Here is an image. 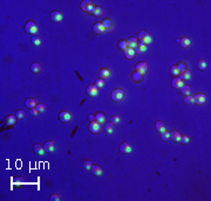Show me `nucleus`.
Segmentation results:
<instances>
[{
  "instance_id": "nucleus-1",
  "label": "nucleus",
  "mask_w": 211,
  "mask_h": 201,
  "mask_svg": "<svg viewBox=\"0 0 211 201\" xmlns=\"http://www.w3.org/2000/svg\"><path fill=\"white\" fill-rule=\"evenodd\" d=\"M110 97H112V99H113L114 102H116V103L121 102L123 98H125V90H123V89H121V88L114 89V90L112 91V95H110Z\"/></svg>"
},
{
  "instance_id": "nucleus-2",
  "label": "nucleus",
  "mask_w": 211,
  "mask_h": 201,
  "mask_svg": "<svg viewBox=\"0 0 211 201\" xmlns=\"http://www.w3.org/2000/svg\"><path fill=\"white\" fill-rule=\"evenodd\" d=\"M137 40L140 41L138 43L148 45V43H150V41H151V38H150V35H149V33H148L147 30H141V32H138Z\"/></svg>"
},
{
  "instance_id": "nucleus-3",
  "label": "nucleus",
  "mask_w": 211,
  "mask_h": 201,
  "mask_svg": "<svg viewBox=\"0 0 211 201\" xmlns=\"http://www.w3.org/2000/svg\"><path fill=\"white\" fill-rule=\"evenodd\" d=\"M81 9L84 12V13H93V9L95 7V5L91 1V0H83L80 5Z\"/></svg>"
},
{
  "instance_id": "nucleus-4",
  "label": "nucleus",
  "mask_w": 211,
  "mask_h": 201,
  "mask_svg": "<svg viewBox=\"0 0 211 201\" xmlns=\"http://www.w3.org/2000/svg\"><path fill=\"white\" fill-rule=\"evenodd\" d=\"M25 32L27 33V34H37L38 33V26H37V24H35L34 21H28V22H26V25H25Z\"/></svg>"
},
{
  "instance_id": "nucleus-5",
  "label": "nucleus",
  "mask_w": 211,
  "mask_h": 201,
  "mask_svg": "<svg viewBox=\"0 0 211 201\" xmlns=\"http://www.w3.org/2000/svg\"><path fill=\"white\" fill-rule=\"evenodd\" d=\"M89 131L92 132V133H94V135H97V133H100L101 132V130H102V125H101V123H99V122H96V120H94V122H91V124H89Z\"/></svg>"
},
{
  "instance_id": "nucleus-6",
  "label": "nucleus",
  "mask_w": 211,
  "mask_h": 201,
  "mask_svg": "<svg viewBox=\"0 0 211 201\" xmlns=\"http://www.w3.org/2000/svg\"><path fill=\"white\" fill-rule=\"evenodd\" d=\"M16 120H18V118H16L15 115H10V116L5 117V119H4V127H5V129H8V127L13 126L16 123Z\"/></svg>"
},
{
  "instance_id": "nucleus-7",
  "label": "nucleus",
  "mask_w": 211,
  "mask_h": 201,
  "mask_svg": "<svg viewBox=\"0 0 211 201\" xmlns=\"http://www.w3.org/2000/svg\"><path fill=\"white\" fill-rule=\"evenodd\" d=\"M148 69H149L148 63L144 62V61H140V62L136 64V67H135V70L138 71V72H141V74H143V75L148 71Z\"/></svg>"
},
{
  "instance_id": "nucleus-8",
  "label": "nucleus",
  "mask_w": 211,
  "mask_h": 201,
  "mask_svg": "<svg viewBox=\"0 0 211 201\" xmlns=\"http://www.w3.org/2000/svg\"><path fill=\"white\" fill-rule=\"evenodd\" d=\"M206 96L204 94H197L193 96V103H196L197 105H203L206 103Z\"/></svg>"
},
{
  "instance_id": "nucleus-9",
  "label": "nucleus",
  "mask_w": 211,
  "mask_h": 201,
  "mask_svg": "<svg viewBox=\"0 0 211 201\" xmlns=\"http://www.w3.org/2000/svg\"><path fill=\"white\" fill-rule=\"evenodd\" d=\"M59 119H60V122H62V123H69L70 120H72V115H70L68 111L63 110V111H61V112L59 114Z\"/></svg>"
},
{
  "instance_id": "nucleus-10",
  "label": "nucleus",
  "mask_w": 211,
  "mask_h": 201,
  "mask_svg": "<svg viewBox=\"0 0 211 201\" xmlns=\"http://www.w3.org/2000/svg\"><path fill=\"white\" fill-rule=\"evenodd\" d=\"M86 91H87V94L89 95V96L94 97V96H96V95L99 94V88H97L95 84H91V85H88V87H87Z\"/></svg>"
},
{
  "instance_id": "nucleus-11",
  "label": "nucleus",
  "mask_w": 211,
  "mask_h": 201,
  "mask_svg": "<svg viewBox=\"0 0 211 201\" xmlns=\"http://www.w3.org/2000/svg\"><path fill=\"white\" fill-rule=\"evenodd\" d=\"M50 20L53 22H60L62 20V14L59 11H53L50 13Z\"/></svg>"
},
{
  "instance_id": "nucleus-12",
  "label": "nucleus",
  "mask_w": 211,
  "mask_h": 201,
  "mask_svg": "<svg viewBox=\"0 0 211 201\" xmlns=\"http://www.w3.org/2000/svg\"><path fill=\"white\" fill-rule=\"evenodd\" d=\"M123 53H125V58L128 59V60H133L135 56H136V53H135V49L134 48H127L126 50H123Z\"/></svg>"
},
{
  "instance_id": "nucleus-13",
  "label": "nucleus",
  "mask_w": 211,
  "mask_h": 201,
  "mask_svg": "<svg viewBox=\"0 0 211 201\" xmlns=\"http://www.w3.org/2000/svg\"><path fill=\"white\" fill-rule=\"evenodd\" d=\"M143 79H144V75L143 74H141V72H138V71H134L133 74H131V80L134 81V82H136V83H140V82H142L143 81Z\"/></svg>"
},
{
  "instance_id": "nucleus-14",
  "label": "nucleus",
  "mask_w": 211,
  "mask_h": 201,
  "mask_svg": "<svg viewBox=\"0 0 211 201\" xmlns=\"http://www.w3.org/2000/svg\"><path fill=\"white\" fill-rule=\"evenodd\" d=\"M99 75H100V79H102V80H107V79H109V76H110V71H109V69L108 68H102V69H100V71H99Z\"/></svg>"
},
{
  "instance_id": "nucleus-15",
  "label": "nucleus",
  "mask_w": 211,
  "mask_h": 201,
  "mask_svg": "<svg viewBox=\"0 0 211 201\" xmlns=\"http://www.w3.org/2000/svg\"><path fill=\"white\" fill-rule=\"evenodd\" d=\"M44 149H45V152L50 153V152L54 151L55 145H54V143H53L52 140H48V141H46V143L44 144Z\"/></svg>"
},
{
  "instance_id": "nucleus-16",
  "label": "nucleus",
  "mask_w": 211,
  "mask_h": 201,
  "mask_svg": "<svg viewBox=\"0 0 211 201\" xmlns=\"http://www.w3.org/2000/svg\"><path fill=\"white\" fill-rule=\"evenodd\" d=\"M92 173H93V175H95V177H100L101 174H102V167L100 166V165H97V164H93V166H92Z\"/></svg>"
},
{
  "instance_id": "nucleus-17",
  "label": "nucleus",
  "mask_w": 211,
  "mask_h": 201,
  "mask_svg": "<svg viewBox=\"0 0 211 201\" xmlns=\"http://www.w3.org/2000/svg\"><path fill=\"white\" fill-rule=\"evenodd\" d=\"M104 30H106V29H104L102 22H96V24L93 25V32H94L95 34H102Z\"/></svg>"
},
{
  "instance_id": "nucleus-18",
  "label": "nucleus",
  "mask_w": 211,
  "mask_h": 201,
  "mask_svg": "<svg viewBox=\"0 0 211 201\" xmlns=\"http://www.w3.org/2000/svg\"><path fill=\"white\" fill-rule=\"evenodd\" d=\"M120 152H121V153H123V154H127V153L131 152V148H130V145H129L128 143H122V144L120 145Z\"/></svg>"
},
{
  "instance_id": "nucleus-19",
  "label": "nucleus",
  "mask_w": 211,
  "mask_h": 201,
  "mask_svg": "<svg viewBox=\"0 0 211 201\" xmlns=\"http://www.w3.org/2000/svg\"><path fill=\"white\" fill-rule=\"evenodd\" d=\"M183 80H181L180 77H175L172 81H171V85L174 89H181V87L183 85Z\"/></svg>"
},
{
  "instance_id": "nucleus-20",
  "label": "nucleus",
  "mask_w": 211,
  "mask_h": 201,
  "mask_svg": "<svg viewBox=\"0 0 211 201\" xmlns=\"http://www.w3.org/2000/svg\"><path fill=\"white\" fill-rule=\"evenodd\" d=\"M31 70H32V72H34V74H39V72H41V70H42V67L39 62H34V63L31 64Z\"/></svg>"
},
{
  "instance_id": "nucleus-21",
  "label": "nucleus",
  "mask_w": 211,
  "mask_h": 201,
  "mask_svg": "<svg viewBox=\"0 0 211 201\" xmlns=\"http://www.w3.org/2000/svg\"><path fill=\"white\" fill-rule=\"evenodd\" d=\"M155 129H156V131H158V132L161 133V132H163V131L167 130V125H165L164 122L158 120V122L156 123V125H155Z\"/></svg>"
},
{
  "instance_id": "nucleus-22",
  "label": "nucleus",
  "mask_w": 211,
  "mask_h": 201,
  "mask_svg": "<svg viewBox=\"0 0 211 201\" xmlns=\"http://www.w3.org/2000/svg\"><path fill=\"white\" fill-rule=\"evenodd\" d=\"M135 53H136V55L138 54V55H141V54H143L146 50H147V45H143V43H138L135 48Z\"/></svg>"
},
{
  "instance_id": "nucleus-23",
  "label": "nucleus",
  "mask_w": 211,
  "mask_h": 201,
  "mask_svg": "<svg viewBox=\"0 0 211 201\" xmlns=\"http://www.w3.org/2000/svg\"><path fill=\"white\" fill-rule=\"evenodd\" d=\"M33 151L39 154V156H42L45 153V149H44V145H40V144H35L33 146Z\"/></svg>"
},
{
  "instance_id": "nucleus-24",
  "label": "nucleus",
  "mask_w": 211,
  "mask_h": 201,
  "mask_svg": "<svg viewBox=\"0 0 211 201\" xmlns=\"http://www.w3.org/2000/svg\"><path fill=\"white\" fill-rule=\"evenodd\" d=\"M102 25H103L106 30H110L113 28V21H112V19H109V18H106V19L102 21Z\"/></svg>"
},
{
  "instance_id": "nucleus-25",
  "label": "nucleus",
  "mask_w": 211,
  "mask_h": 201,
  "mask_svg": "<svg viewBox=\"0 0 211 201\" xmlns=\"http://www.w3.org/2000/svg\"><path fill=\"white\" fill-rule=\"evenodd\" d=\"M25 105H26L28 109H32V108H35L38 104H37V101H35L34 98L29 97V98H27V99L25 101Z\"/></svg>"
},
{
  "instance_id": "nucleus-26",
  "label": "nucleus",
  "mask_w": 211,
  "mask_h": 201,
  "mask_svg": "<svg viewBox=\"0 0 211 201\" xmlns=\"http://www.w3.org/2000/svg\"><path fill=\"white\" fill-rule=\"evenodd\" d=\"M191 76H192L191 71L188 70V69L184 70V71H182V72H180V79H181V80H190Z\"/></svg>"
},
{
  "instance_id": "nucleus-27",
  "label": "nucleus",
  "mask_w": 211,
  "mask_h": 201,
  "mask_svg": "<svg viewBox=\"0 0 211 201\" xmlns=\"http://www.w3.org/2000/svg\"><path fill=\"white\" fill-rule=\"evenodd\" d=\"M191 91H192V89H191V87H190V85L183 84V85L181 87V93H182L183 95H185V96L190 95V94H191Z\"/></svg>"
},
{
  "instance_id": "nucleus-28",
  "label": "nucleus",
  "mask_w": 211,
  "mask_h": 201,
  "mask_svg": "<svg viewBox=\"0 0 211 201\" xmlns=\"http://www.w3.org/2000/svg\"><path fill=\"white\" fill-rule=\"evenodd\" d=\"M127 43H128V47L129 48H135L137 45H138V40H137V38H129L128 40H127Z\"/></svg>"
},
{
  "instance_id": "nucleus-29",
  "label": "nucleus",
  "mask_w": 211,
  "mask_h": 201,
  "mask_svg": "<svg viewBox=\"0 0 211 201\" xmlns=\"http://www.w3.org/2000/svg\"><path fill=\"white\" fill-rule=\"evenodd\" d=\"M103 12H104V11H103V8H102L101 6H95L92 14H93L94 16H97V18H99V16H102V15H103Z\"/></svg>"
},
{
  "instance_id": "nucleus-30",
  "label": "nucleus",
  "mask_w": 211,
  "mask_h": 201,
  "mask_svg": "<svg viewBox=\"0 0 211 201\" xmlns=\"http://www.w3.org/2000/svg\"><path fill=\"white\" fill-rule=\"evenodd\" d=\"M114 129H115V125L110 122V123H106V125H104V127H103V130L107 132V133H112L113 131H114Z\"/></svg>"
},
{
  "instance_id": "nucleus-31",
  "label": "nucleus",
  "mask_w": 211,
  "mask_h": 201,
  "mask_svg": "<svg viewBox=\"0 0 211 201\" xmlns=\"http://www.w3.org/2000/svg\"><path fill=\"white\" fill-rule=\"evenodd\" d=\"M180 43H181V47H183V48H188V47H190V46H191V40H190L189 38H182V39H181V41H180Z\"/></svg>"
},
{
  "instance_id": "nucleus-32",
  "label": "nucleus",
  "mask_w": 211,
  "mask_h": 201,
  "mask_svg": "<svg viewBox=\"0 0 211 201\" xmlns=\"http://www.w3.org/2000/svg\"><path fill=\"white\" fill-rule=\"evenodd\" d=\"M170 138L174 141H180L181 140V133L178 131H172V132H170Z\"/></svg>"
},
{
  "instance_id": "nucleus-33",
  "label": "nucleus",
  "mask_w": 211,
  "mask_h": 201,
  "mask_svg": "<svg viewBox=\"0 0 211 201\" xmlns=\"http://www.w3.org/2000/svg\"><path fill=\"white\" fill-rule=\"evenodd\" d=\"M197 68L199 69V70H205L206 68H208V62L205 61V60H198V62H197Z\"/></svg>"
},
{
  "instance_id": "nucleus-34",
  "label": "nucleus",
  "mask_w": 211,
  "mask_h": 201,
  "mask_svg": "<svg viewBox=\"0 0 211 201\" xmlns=\"http://www.w3.org/2000/svg\"><path fill=\"white\" fill-rule=\"evenodd\" d=\"M41 42H42V40H41V38H40L39 35H33L32 36V43L34 46H40Z\"/></svg>"
},
{
  "instance_id": "nucleus-35",
  "label": "nucleus",
  "mask_w": 211,
  "mask_h": 201,
  "mask_svg": "<svg viewBox=\"0 0 211 201\" xmlns=\"http://www.w3.org/2000/svg\"><path fill=\"white\" fill-rule=\"evenodd\" d=\"M117 47H118V49H121V50H126V49L128 48L127 40H120L118 43H117Z\"/></svg>"
},
{
  "instance_id": "nucleus-36",
  "label": "nucleus",
  "mask_w": 211,
  "mask_h": 201,
  "mask_svg": "<svg viewBox=\"0 0 211 201\" xmlns=\"http://www.w3.org/2000/svg\"><path fill=\"white\" fill-rule=\"evenodd\" d=\"M95 120L99 122V123L104 122V120H106V115H104L103 112H96V115H95Z\"/></svg>"
},
{
  "instance_id": "nucleus-37",
  "label": "nucleus",
  "mask_w": 211,
  "mask_h": 201,
  "mask_svg": "<svg viewBox=\"0 0 211 201\" xmlns=\"http://www.w3.org/2000/svg\"><path fill=\"white\" fill-rule=\"evenodd\" d=\"M15 116H16V118L18 119H25L26 118V112L22 110V109H20V110H18L16 112H15Z\"/></svg>"
},
{
  "instance_id": "nucleus-38",
  "label": "nucleus",
  "mask_w": 211,
  "mask_h": 201,
  "mask_svg": "<svg viewBox=\"0 0 211 201\" xmlns=\"http://www.w3.org/2000/svg\"><path fill=\"white\" fill-rule=\"evenodd\" d=\"M161 139L163 140V141H167V140H169L170 139V132L169 131H163V132H161Z\"/></svg>"
},
{
  "instance_id": "nucleus-39",
  "label": "nucleus",
  "mask_w": 211,
  "mask_h": 201,
  "mask_svg": "<svg viewBox=\"0 0 211 201\" xmlns=\"http://www.w3.org/2000/svg\"><path fill=\"white\" fill-rule=\"evenodd\" d=\"M82 165H83V169H86V170H91V169H92V166H93V162H92L91 160H88V159H87V160H84V161H83Z\"/></svg>"
},
{
  "instance_id": "nucleus-40",
  "label": "nucleus",
  "mask_w": 211,
  "mask_h": 201,
  "mask_svg": "<svg viewBox=\"0 0 211 201\" xmlns=\"http://www.w3.org/2000/svg\"><path fill=\"white\" fill-rule=\"evenodd\" d=\"M170 72H171V75H174V76H178L180 75V71L177 69V66H172L170 68Z\"/></svg>"
},
{
  "instance_id": "nucleus-41",
  "label": "nucleus",
  "mask_w": 211,
  "mask_h": 201,
  "mask_svg": "<svg viewBox=\"0 0 211 201\" xmlns=\"http://www.w3.org/2000/svg\"><path fill=\"white\" fill-rule=\"evenodd\" d=\"M177 69H178V71H180V72H182V71L186 70V63H185V62H180V64L177 66Z\"/></svg>"
},
{
  "instance_id": "nucleus-42",
  "label": "nucleus",
  "mask_w": 211,
  "mask_h": 201,
  "mask_svg": "<svg viewBox=\"0 0 211 201\" xmlns=\"http://www.w3.org/2000/svg\"><path fill=\"white\" fill-rule=\"evenodd\" d=\"M94 84H95L97 88H102V87L104 85V80H102V79H96Z\"/></svg>"
},
{
  "instance_id": "nucleus-43",
  "label": "nucleus",
  "mask_w": 211,
  "mask_h": 201,
  "mask_svg": "<svg viewBox=\"0 0 211 201\" xmlns=\"http://www.w3.org/2000/svg\"><path fill=\"white\" fill-rule=\"evenodd\" d=\"M184 103H185V104H191V103H193V97H192L191 95L185 96V97H184Z\"/></svg>"
},
{
  "instance_id": "nucleus-44",
  "label": "nucleus",
  "mask_w": 211,
  "mask_h": 201,
  "mask_svg": "<svg viewBox=\"0 0 211 201\" xmlns=\"http://www.w3.org/2000/svg\"><path fill=\"white\" fill-rule=\"evenodd\" d=\"M49 200H50V201H60V200H61V196H60L59 194H52V195L49 196Z\"/></svg>"
},
{
  "instance_id": "nucleus-45",
  "label": "nucleus",
  "mask_w": 211,
  "mask_h": 201,
  "mask_svg": "<svg viewBox=\"0 0 211 201\" xmlns=\"http://www.w3.org/2000/svg\"><path fill=\"white\" fill-rule=\"evenodd\" d=\"M35 109L38 110V112H44V111H45V109H46V106H45V104L40 103V104H38L37 106H35Z\"/></svg>"
},
{
  "instance_id": "nucleus-46",
  "label": "nucleus",
  "mask_w": 211,
  "mask_h": 201,
  "mask_svg": "<svg viewBox=\"0 0 211 201\" xmlns=\"http://www.w3.org/2000/svg\"><path fill=\"white\" fill-rule=\"evenodd\" d=\"M182 144H188L189 141H190V138H189V136H181V140H180Z\"/></svg>"
},
{
  "instance_id": "nucleus-47",
  "label": "nucleus",
  "mask_w": 211,
  "mask_h": 201,
  "mask_svg": "<svg viewBox=\"0 0 211 201\" xmlns=\"http://www.w3.org/2000/svg\"><path fill=\"white\" fill-rule=\"evenodd\" d=\"M39 112H38V110L35 108H32V109H29V115L31 116H37Z\"/></svg>"
},
{
  "instance_id": "nucleus-48",
  "label": "nucleus",
  "mask_w": 211,
  "mask_h": 201,
  "mask_svg": "<svg viewBox=\"0 0 211 201\" xmlns=\"http://www.w3.org/2000/svg\"><path fill=\"white\" fill-rule=\"evenodd\" d=\"M118 122H120V118H118L117 116H113V117H112V123H113V124H117Z\"/></svg>"
},
{
  "instance_id": "nucleus-49",
  "label": "nucleus",
  "mask_w": 211,
  "mask_h": 201,
  "mask_svg": "<svg viewBox=\"0 0 211 201\" xmlns=\"http://www.w3.org/2000/svg\"><path fill=\"white\" fill-rule=\"evenodd\" d=\"M88 118H89L91 122H94L95 120V115H89V117H88Z\"/></svg>"
}]
</instances>
